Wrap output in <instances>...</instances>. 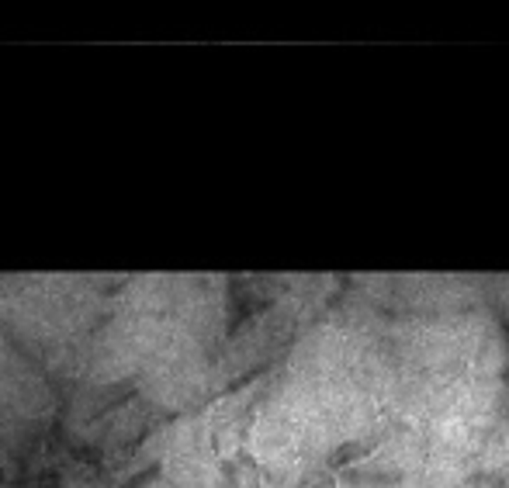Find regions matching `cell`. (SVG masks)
<instances>
[{
    "label": "cell",
    "mask_w": 509,
    "mask_h": 488,
    "mask_svg": "<svg viewBox=\"0 0 509 488\" xmlns=\"http://www.w3.org/2000/svg\"><path fill=\"white\" fill-rule=\"evenodd\" d=\"M475 488H509V467H492L475 478Z\"/></svg>",
    "instance_id": "cell-3"
},
{
    "label": "cell",
    "mask_w": 509,
    "mask_h": 488,
    "mask_svg": "<svg viewBox=\"0 0 509 488\" xmlns=\"http://www.w3.org/2000/svg\"><path fill=\"white\" fill-rule=\"evenodd\" d=\"M343 482H350V485H368V488H385V485H399L402 474L399 471H371V467H354V471H347V474H340Z\"/></svg>",
    "instance_id": "cell-2"
},
{
    "label": "cell",
    "mask_w": 509,
    "mask_h": 488,
    "mask_svg": "<svg viewBox=\"0 0 509 488\" xmlns=\"http://www.w3.org/2000/svg\"><path fill=\"white\" fill-rule=\"evenodd\" d=\"M377 447H381V437H354V440H343V444H336L330 450V457H326V465L330 471H340V474H347V471H354L360 467L371 454H375Z\"/></svg>",
    "instance_id": "cell-1"
}]
</instances>
